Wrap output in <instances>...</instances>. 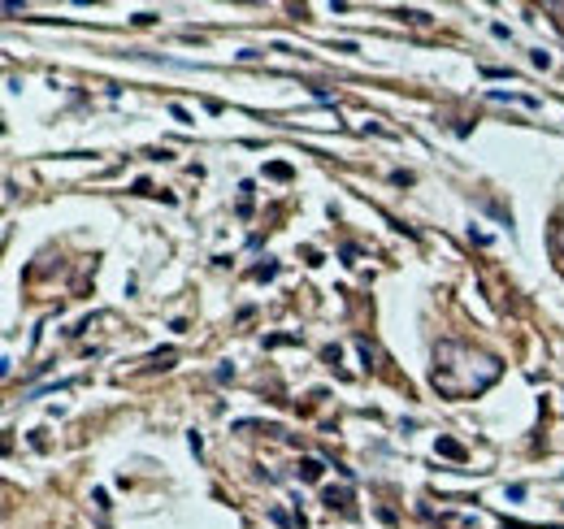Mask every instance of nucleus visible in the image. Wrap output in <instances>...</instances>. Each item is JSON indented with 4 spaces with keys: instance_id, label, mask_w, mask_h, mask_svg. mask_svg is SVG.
I'll return each mask as SVG.
<instances>
[{
    "instance_id": "f03ea898",
    "label": "nucleus",
    "mask_w": 564,
    "mask_h": 529,
    "mask_svg": "<svg viewBox=\"0 0 564 529\" xmlns=\"http://www.w3.org/2000/svg\"><path fill=\"white\" fill-rule=\"evenodd\" d=\"M174 356H179V351H174V347H165V351H156V356L148 360V369H170V364H174Z\"/></svg>"
},
{
    "instance_id": "7ed1b4c3",
    "label": "nucleus",
    "mask_w": 564,
    "mask_h": 529,
    "mask_svg": "<svg viewBox=\"0 0 564 529\" xmlns=\"http://www.w3.org/2000/svg\"><path fill=\"white\" fill-rule=\"evenodd\" d=\"M399 18H404V22H412V26H426V22H430V13H421V9H404Z\"/></svg>"
},
{
    "instance_id": "20e7f679",
    "label": "nucleus",
    "mask_w": 564,
    "mask_h": 529,
    "mask_svg": "<svg viewBox=\"0 0 564 529\" xmlns=\"http://www.w3.org/2000/svg\"><path fill=\"white\" fill-rule=\"evenodd\" d=\"M439 452H443V456H451V460H460V456H464V452H460V447L451 443V438H439Z\"/></svg>"
},
{
    "instance_id": "f257e3e1",
    "label": "nucleus",
    "mask_w": 564,
    "mask_h": 529,
    "mask_svg": "<svg viewBox=\"0 0 564 529\" xmlns=\"http://www.w3.org/2000/svg\"><path fill=\"white\" fill-rule=\"evenodd\" d=\"M321 469H326L321 460H300V464H295V473L304 477V482H321Z\"/></svg>"
}]
</instances>
